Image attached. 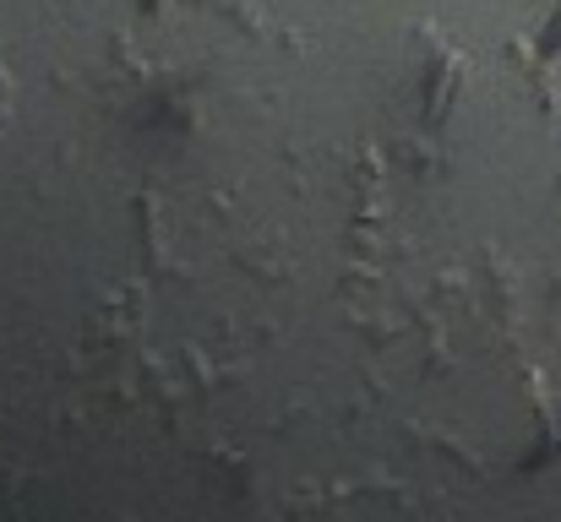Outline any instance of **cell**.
Masks as SVG:
<instances>
[{
    "label": "cell",
    "instance_id": "1",
    "mask_svg": "<svg viewBox=\"0 0 561 522\" xmlns=\"http://www.w3.org/2000/svg\"><path fill=\"white\" fill-rule=\"evenodd\" d=\"M561 49V11L546 22V33H540V55H557Z\"/></svg>",
    "mask_w": 561,
    "mask_h": 522
}]
</instances>
